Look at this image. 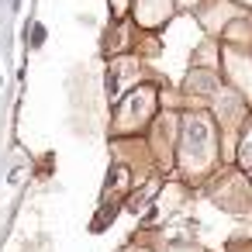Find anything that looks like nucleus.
I'll return each mask as SVG.
<instances>
[{
    "mask_svg": "<svg viewBox=\"0 0 252 252\" xmlns=\"http://www.w3.org/2000/svg\"><path fill=\"white\" fill-rule=\"evenodd\" d=\"M214 162V125L207 114H183L180 166L187 173H207Z\"/></svg>",
    "mask_w": 252,
    "mask_h": 252,
    "instance_id": "nucleus-1",
    "label": "nucleus"
},
{
    "mask_svg": "<svg viewBox=\"0 0 252 252\" xmlns=\"http://www.w3.org/2000/svg\"><path fill=\"white\" fill-rule=\"evenodd\" d=\"M152 111H156V90L152 87H138L121 104V111L114 114V135H128V131L145 128V121L152 118Z\"/></svg>",
    "mask_w": 252,
    "mask_h": 252,
    "instance_id": "nucleus-2",
    "label": "nucleus"
},
{
    "mask_svg": "<svg viewBox=\"0 0 252 252\" xmlns=\"http://www.w3.org/2000/svg\"><path fill=\"white\" fill-rule=\"evenodd\" d=\"M131 4L138 28H162L176 11V0H131Z\"/></svg>",
    "mask_w": 252,
    "mask_h": 252,
    "instance_id": "nucleus-3",
    "label": "nucleus"
},
{
    "mask_svg": "<svg viewBox=\"0 0 252 252\" xmlns=\"http://www.w3.org/2000/svg\"><path fill=\"white\" fill-rule=\"evenodd\" d=\"M224 73L228 83H235V94H249L252 97V59L242 52H224Z\"/></svg>",
    "mask_w": 252,
    "mask_h": 252,
    "instance_id": "nucleus-4",
    "label": "nucleus"
},
{
    "mask_svg": "<svg viewBox=\"0 0 252 252\" xmlns=\"http://www.w3.org/2000/svg\"><path fill=\"white\" fill-rule=\"evenodd\" d=\"M187 90L190 94H204V97H218V90H221V83H218V76L211 73V69H190V76H187Z\"/></svg>",
    "mask_w": 252,
    "mask_h": 252,
    "instance_id": "nucleus-5",
    "label": "nucleus"
},
{
    "mask_svg": "<svg viewBox=\"0 0 252 252\" xmlns=\"http://www.w3.org/2000/svg\"><path fill=\"white\" fill-rule=\"evenodd\" d=\"M238 162H242L245 169H252V121H249V128H245V135H242V149H238Z\"/></svg>",
    "mask_w": 252,
    "mask_h": 252,
    "instance_id": "nucleus-6",
    "label": "nucleus"
},
{
    "mask_svg": "<svg viewBox=\"0 0 252 252\" xmlns=\"http://www.w3.org/2000/svg\"><path fill=\"white\" fill-rule=\"evenodd\" d=\"M128 4H131V0H111V11H114V14H125Z\"/></svg>",
    "mask_w": 252,
    "mask_h": 252,
    "instance_id": "nucleus-7",
    "label": "nucleus"
}]
</instances>
